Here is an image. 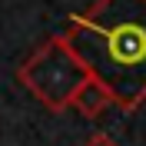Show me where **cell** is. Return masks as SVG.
Instances as JSON below:
<instances>
[{
    "instance_id": "6da1fadb",
    "label": "cell",
    "mask_w": 146,
    "mask_h": 146,
    "mask_svg": "<svg viewBox=\"0 0 146 146\" xmlns=\"http://www.w3.org/2000/svg\"><path fill=\"white\" fill-rule=\"evenodd\" d=\"M63 40L113 106L133 113L146 103V0H96L70 17Z\"/></svg>"
},
{
    "instance_id": "7a4b0ae2",
    "label": "cell",
    "mask_w": 146,
    "mask_h": 146,
    "mask_svg": "<svg viewBox=\"0 0 146 146\" xmlns=\"http://www.w3.org/2000/svg\"><path fill=\"white\" fill-rule=\"evenodd\" d=\"M86 76H90V73L83 70V63L73 56V50L66 46L63 36L43 40L17 70L20 86H23L33 100H40V106H46L50 113L70 110L73 93L80 90V83L86 80Z\"/></svg>"
},
{
    "instance_id": "3957f363",
    "label": "cell",
    "mask_w": 146,
    "mask_h": 146,
    "mask_svg": "<svg viewBox=\"0 0 146 146\" xmlns=\"http://www.w3.org/2000/svg\"><path fill=\"white\" fill-rule=\"evenodd\" d=\"M110 106H113L110 90L100 80H93V76H86V80L80 83V90L73 93V100H70V110H76V113L86 116V119H96L100 113H106Z\"/></svg>"
},
{
    "instance_id": "277c9868",
    "label": "cell",
    "mask_w": 146,
    "mask_h": 146,
    "mask_svg": "<svg viewBox=\"0 0 146 146\" xmlns=\"http://www.w3.org/2000/svg\"><path fill=\"white\" fill-rule=\"evenodd\" d=\"M83 146H119V143H116V139H110L106 133H93V136L86 139Z\"/></svg>"
}]
</instances>
